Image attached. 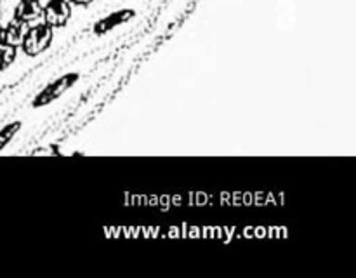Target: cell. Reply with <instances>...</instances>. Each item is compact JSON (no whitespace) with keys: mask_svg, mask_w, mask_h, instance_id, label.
Instances as JSON below:
<instances>
[{"mask_svg":"<svg viewBox=\"0 0 356 278\" xmlns=\"http://www.w3.org/2000/svg\"><path fill=\"white\" fill-rule=\"evenodd\" d=\"M52 40H54V28H51L42 21V23L33 24V26H28L21 47H23V52L26 56L37 58V56H40L42 52L51 47Z\"/></svg>","mask_w":356,"mask_h":278,"instance_id":"cell-1","label":"cell"},{"mask_svg":"<svg viewBox=\"0 0 356 278\" xmlns=\"http://www.w3.org/2000/svg\"><path fill=\"white\" fill-rule=\"evenodd\" d=\"M80 80V75L76 72H70V73H65V75L58 76L56 80H52V82H49L47 85L44 87V89L40 90V92L35 96L33 103H31V106L33 108H44V106H49L51 103H54V101H58L59 97L63 96V94L66 92V90L72 89L73 85H75L76 82Z\"/></svg>","mask_w":356,"mask_h":278,"instance_id":"cell-2","label":"cell"},{"mask_svg":"<svg viewBox=\"0 0 356 278\" xmlns=\"http://www.w3.org/2000/svg\"><path fill=\"white\" fill-rule=\"evenodd\" d=\"M42 19L51 28H65L72 19V3L68 0H49L42 9Z\"/></svg>","mask_w":356,"mask_h":278,"instance_id":"cell-3","label":"cell"},{"mask_svg":"<svg viewBox=\"0 0 356 278\" xmlns=\"http://www.w3.org/2000/svg\"><path fill=\"white\" fill-rule=\"evenodd\" d=\"M134 17H136V10L129 9V7H124V9L113 10V13L106 14L104 17L97 19L96 23H94L92 31L94 35H97V37H103V35L117 30V28L122 26V24H127L129 21H132Z\"/></svg>","mask_w":356,"mask_h":278,"instance_id":"cell-4","label":"cell"},{"mask_svg":"<svg viewBox=\"0 0 356 278\" xmlns=\"http://www.w3.org/2000/svg\"><path fill=\"white\" fill-rule=\"evenodd\" d=\"M42 9H44V6H42L40 2H26V0H19V3H17L16 9H14V19H19L23 21V23L31 24L37 19H40Z\"/></svg>","mask_w":356,"mask_h":278,"instance_id":"cell-5","label":"cell"},{"mask_svg":"<svg viewBox=\"0 0 356 278\" xmlns=\"http://www.w3.org/2000/svg\"><path fill=\"white\" fill-rule=\"evenodd\" d=\"M28 26H30V24L23 23V21L19 19H14L13 17V19L7 23V26H3V42L13 45V47H21L24 35H26L28 31Z\"/></svg>","mask_w":356,"mask_h":278,"instance_id":"cell-6","label":"cell"},{"mask_svg":"<svg viewBox=\"0 0 356 278\" xmlns=\"http://www.w3.org/2000/svg\"><path fill=\"white\" fill-rule=\"evenodd\" d=\"M17 47H13V45L2 42L0 44V72H3L6 68H9L14 61H16Z\"/></svg>","mask_w":356,"mask_h":278,"instance_id":"cell-7","label":"cell"},{"mask_svg":"<svg viewBox=\"0 0 356 278\" xmlns=\"http://www.w3.org/2000/svg\"><path fill=\"white\" fill-rule=\"evenodd\" d=\"M21 125L23 124H21L19 120H16V122H10V124H7L6 127H2V131H0V152H2V149L6 148L10 141H13L14 136L19 132Z\"/></svg>","mask_w":356,"mask_h":278,"instance_id":"cell-8","label":"cell"},{"mask_svg":"<svg viewBox=\"0 0 356 278\" xmlns=\"http://www.w3.org/2000/svg\"><path fill=\"white\" fill-rule=\"evenodd\" d=\"M70 3H72V6H79V7H87V6H90V3L94 2V0H68Z\"/></svg>","mask_w":356,"mask_h":278,"instance_id":"cell-9","label":"cell"},{"mask_svg":"<svg viewBox=\"0 0 356 278\" xmlns=\"http://www.w3.org/2000/svg\"><path fill=\"white\" fill-rule=\"evenodd\" d=\"M2 42H3V26L0 24V44H2Z\"/></svg>","mask_w":356,"mask_h":278,"instance_id":"cell-10","label":"cell"},{"mask_svg":"<svg viewBox=\"0 0 356 278\" xmlns=\"http://www.w3.org/2000/svg\"><path fill=\"white\" fill-rule=\"evenodd\" d=\"M26 2H40L42 3V0H26Z\"/></svg>","mask_w":356,"mask_h":278,"instance_id":"cell-11","label":"cell"}]
</instances>
